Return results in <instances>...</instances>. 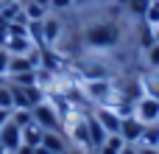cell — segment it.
<instances>
[{
  "label": "cell",
  "mask_w": 159,
  "mask_h": 154,
  "mask_svg": "<svg viewBox=\"0 0 159 154\" xmlns=\"http://www.w3.org/2000/svg\"><path fill=\"white\" fill-rule=\"evenodd\" d=\"M123 39V25L112 17H101V20H92L84 25V34H81V42L92 51H112L117 48Z\"/></svg>",
  "instance_id": "1"
},
{
  "label": "cell",
  "mask_w": 159,
  "mask_h": 154,
  "mask_svg": "<svg viewBox=\"0 0 159 154\" xmlns=\"http://www.w3.org/2000/svg\"><path fill=\"white\" fill-rule=\"evenodd\" d=\"M11 84V81H8ZM11 93H14V109H34L36 104H42L48 98L45 87L34 84V87H20V84H11Z\"/></svg>",
  "instance_id": "2"
},
{
  "label": "cell",
  "mask_w": 159,
  "mask_h": 154,
  "mask_svg": "<svg viewBox=\"0 0 159 154\" xmlns=\"http://www.w3.org/2000/svg\"><path fill=\"white\" fill-rule=\"evenodd\" d=\"M34 123H39L45 132H64V123H61V115L56 112V107L45 98L42 104H36L34 109Z\"/></svg>",
  "instance_id": "3"
},
{
  "label": "cell",
  "mask_w": 159,
  "mask_h": 154,
  "mask_svg": "<svg viewBox=\"0 0 159 154\" xmlns=\"http://www.w3.org/2000/svg\"><path fill=\"white\" fill-rule=\"evenodd\" d=\"M81 81H103V79H112V67L103 62V59H81V70H78Z\"/></svg>",
  "instance_id": "4"
},
{
  "label": "cell",
  "mask_w": 159,
  "mask_h": 154,
  "mask_svg": "<svg viewBox=\"0 0 159 154\" xmlns=\"http://www.w3.org/2000/svg\"><path fill=\"white\" fill-rule=\"evenodd\" d=\"M134 118H137L143 126L159 123V101L157 98H148V95H143L140 101H134Z\"/></svg>",
  "instance_id": "5"
},
{
  "label": "cell",
  "mask_w": 159,
  "mask_h": 154,
  "mask_svg": "<svg viewBox=\"0 0 159 154\" xmlns=\"http://www.w3.org/2000/svg\"><path fill=\"white\" fill-rule=\"evenodd\" d=\"M42 31H45V45L56 48L64 39V20H61V14H48L42 20Z\"/></svg>",
  "instance_id": "6"
},
{
  "label": "cell",
  "mask_w": 159,
  "mask_h": 154,
  "mask_svg": "<svg viewBox=\"0 0 159 154\" xmlns=\"http://www.w3.org/2000/svg\"><path fill=\"white\" fill-rule=\"evenodd\" d=\"M92 115H95V121L106 129V135H120V123H123V118L117 115V109H112V107H95Z\"/></svg>",
  "instance_id": "7"
},
{
  "label": "cell",
  "mask_w": 159,
  "mask_h": 154,
  "mask_svg": "<svg viewBox=\"0 0 159 154\" xmlns=\"http://www.w3.org/2000/svg\"><path fill=\"white\" fill-rule=\"evenodd\" d=\"M0 146H3L8 154H14L20 146H22V132H20V126H17V123H11V121H8V123L0 129Z\"/></svg>",
  "instance_id": "8"
},
{
  "label": "cell",
  "mask_w": 159,
  "mask_h": 154,
  "mask_svg": "<svg viewBox=\"0 0 159 154\" xmlns=\"http://www.w3.org/2000/svg\"><path fill=\"white\" fill-rule=\"evenodd\" d=\"M137 81H140V87H143V95L159 101V70H154V67L140 70V73H137Z\"/></svg>",
  "instance_id": "9"
},
{
  "label": "cell",
  "mask_w": 159,
  "mask_h": 154,
  "mask_svg": "<svg viewBox=\"0 0 159 154\" xmlns=\"http://www.w3.org/2000/svg\"><path fill=\"white\" fill-rule=\"evenodd\" d=\"M143 132H145V126H143L134 115H126V118H123V123H120V137H123L126 143L137 146L140 137H143Z\"/></svg>",
  "instance_id": "10"
},
{
  "label": "cell",
  "mask_w": 159,
  "mask_h": 154,
  "mask_svg": "<svg viewBox=\"0 0 159 154\" xmlns=\"http://www.w3.org/2000/svg\"><path fill=\"white\" fill-rule=\"evenodd\" d=\"M42 146H45L48 152H53V154H67L70 140H67L64 132H45V135H42Z\"/></svg>",
  "instance_id": "11"
},
{
  "label": "cell",
  "mask_w": 159,
  "mask_h": 154,
  "mask_svg": "<svg viewBox=\"0 0 159 154\" xmlns=\"http://www.w3.org/2000/svg\"><path fill=\"white\" fill-rule=\"evenodd\" d=\"M87 126H89V143H92V152H98V149L106 143V137H109V135H106V129L95 121V115H92V112L87 115Z\"/></svg>",
  "instance_id": "12"
},
{
  "label": "cell",
  "mask_w": 159,
  "mask_h": 154,
  "mask_svg": "<svg viewBox=\"0 0 159 154\" xmlns=\"http://www.w3.org/2000/svg\"><path fill=\"white\" fill-rule=\"evenodd\" d=\"M34 48H36V45H34L28 36H11V39H8V45H6V51H8L11 56H28Z\"/></svg>",
  "instance_id": "13"
},
{
  "label": "cell",
  "mask_w": 159,
  "mask_h": 154,
  "mask_svg": "<svg viewBox=\"0 0 159 154\" xmlns=\"http://www.w3.org/2000/svg\"><path fill=\"white\" fill-rule=\"evenodd\" d=\"M36 67H34V62L28 59V56H11V62H8V79H17V76H22V73H34Z\"/></svg>",
  "instance_id": "14"
},
{
  "label": "cell",
  "mask_w": 159,
  "mask_h": 154,
  "mask_svg": "<svg viewBox=\"0 0 159 154\" xmlns=\"http://www.w3.org/2000/svg\"><path fill=\"white\" fill-rule=\"evenodd\" d=\"M20 8H22V14L28 20H45L50 14V8L42 6V3H36V0H20Z\"/></svg>",
  "instance_id": "15"
},
{
  "label": "cell",
  "mask_w": 159,
  "mask_h": 154,
  "mask_svg": "<svg viewBox=\"0 0 159 154\" xmlns=\"http://www.w3.org/2000/svg\"><path fill=\"white\" fill-rule=\"evenodd\" d=\"M20 132H22V143H25V146H34V149L42 146V135H45V129H42L39 123H28V126H22Z\"/></svg>",
  "instance_id": "16"
},
{
  "label": "cell",
  "mask_w": 159,
  "mask_h": 154,
  "mask_svg": "<svg viewBox=\"0 0 159 154\" xmlns=\"http://www.w3.org/2000/svg\"><path fill=\"white\" fill-rule=\"evenodd\" d=\"M123 149H126V140L120 135H109L106 143L98 149V154H123Z\"/></svg>",
  "instance_id": "17"
},
{
  "label": "cell",
  "mask_w": 159,
  "mask_h": 154,
  "mask_svg": "<svg viewBox=\"0 0 159 154\" xmlns=\"http://www.w3.org/2000/svg\"><path fill=\"white\" fill-rule=\"evenodd\" d=\"M137 146H151V149H159V123L145 126V132H143V137H140V143H137Z\"/></svg>",
  "instance_id": "18"
},
{
  "label": "cell",
  "mask_w": 159,
  "mask_h": 154,
  "mask_svg": "<svg viewBox=\"0 0 159 154\" xmlns=\"http://www.w3.org/2000/svg\"><path fill=\"white\" fill-rule=\"evenodd\" d=\"M11 123H17V126L22 129V126L34 123V112H31V109H11Z\"/></svg>",
  "instance_id": "19"
},
{
  "label": "cell",
  "mask_w": 159,
  "mask_h": 154,
  "mask_svg": "<svg viewBox=\"0 0 159 154\" xmlns=\"http://www.w3.org/2000/svg\"><path fill=\"white\" fill-rule=\"evenodd\" d=\"M0 109H14V93H11L8 81L0 84Z\"/></svg>",
  "instance_id": "20"
},
{
  "label": "cell",
  "mask_w": 159,
  "mask_h": 154,
  "mask_svg": "<svg viewBox=\"0 0 159 154\" xmlns=\"http://www.w3.org/2000/svg\"><path fill=\"white\" fill-rule=\"evenodd\" d=\"M145 67H154V70H159V45L154 42L151 48H145Z\"/></svg>",
  "instance_id": "21"
},
{
  "label": "cell",
  "mask_w": 159,
  "mask_h": 154,
  "mask_svg": "<svg viewBox=\"0 0 159 154\" xmlns=\"http://www.w3.org/2000/svg\"><path fill=\"white\" fill-rule=\"evenodd\" d=\"M48 8H50V14H67V11H73V0H50Z\"/></svg>",
  "instance_id": "22"
},
{
  "label": "cell",
  "mask_w": 159,
  "mask_h": 154,
  "mask_svg": "<svg viewBox=\"0 0 159 154\" xmlns=\"http://www.w3.org/2000/svg\"><path fill=\"white\" fill-rule=\"evenodd\" d=\"M8 62H11V53L6 48H0V76L8 79Z\"/></svg>",
  "instance_id": "23"
},
{
  "label": "cell",
  "mask_w": 159,
  "mask_h": 154,
  "mask_svg": "<svg viewBox=\"0 0 159 154\" xmlns=\"http://www.w3.org/2000/svg\"><path fill=\"white\" fill-rule=\"evenodd\" d=\"M8 121H11V109H0V129H3Z\"/></svg>",
  "instance_id": "24"
},
{
  "label": "cell",
  "mask_w": 159,
  "mask_h": 154,
  "mask_svg": "<svg viewBox=\"0 0 159 154\" xmlns=\"http://www.w3.org/2000/svg\"><path fill=\"white\" fill-rule=\"evenodd\" d=\"M95 0H73V8H89Z\"/></svg>",
  "instance_id": "25"
},
{
  "label": "cell",
  "mask_w": 159,
  "mask_h": 154,
  "mask_svg": "<svg viewBox=\"0 0 159 154\" xmlns=\"http://www.w3.org/2000/svg\"><path fill=\"white\" fill-rule=\"evenodd\" d=\"M137 154H159V149H151V146H137Z\"/></svg>",
  "instance_id": "26"
},
{
  "label": "cell",
  "mask_w": 159,
  "mask_h": 154,
  "mask_svg": "<svg viewBox=\"0 0 159 154\" xmlns=\"http://www.w3.org/2000/svg\"><path fill=\"white\" fill-rule=\"evenodd\" d=\"M14 154H34V146H25V143H22V146H20Z\"/></svg>",
  "instance_id": "27"
},
{
  "label": "cell",
  "mask_w": 159,
  "mask_h": 154,
  "mask_svg": "<svg viewBox=\"0 0 159 154\" xmlns=\"http://www.w3.org/2000/svg\"><path fill=\"white\" fill-rule=\"evenodd\" d=\"M67 154H92V152H87V149H75V146H70V149H67Z\"/></svg>",
  "instance_id": "28"
},
{
  "label": "cell",
  "mask_w": 159,
  "mask_h": 154,
  "mask_svg": "<svg viewBox=\"0 0 159 154\" xmlns=\"http://www.w3.org/2000/svg\"><path fill=\"white\" fill-rule=\"evenodd\" d=\"M123 154H137V146H131V143H126V149H123Z\"/></svg>",
  "instance_id": "29"
},
{
  "label": "cell",
  "mask_w": 159,
  "mask_h": 154,
  "mask_svg": "<svg viewBox=\"0 0 159 154\" xmlns=\"http://www.w3.org/2000/svg\"><path fill=\"white\" fill-rule=\"evenodd\" d=\"M34 154H53V152H48L45 146H36V149H34Z\"/></svg>",
  "instance_id": "30"
},
{
  "label": "cell",
  "mask_w": 159,
  "mask_h": 154,
  "mask_svg": "<svg viewBox=\"0 0 159 154\" xmlns=\"http://www.w3.org/2000/svg\"><path fill=\"white\" fill-rule=\"evenodd\" d=\"M154 42L159 45V25H154Z\"/></svg>",
  "instance_id": "31"
},
{
  "label": "cell",
  "mask_w": 159,
  "mask_h": 154,
  "mask_svg": "<svg viewBox=\"0 0 159 154\" xmlns=\"http://www.w3.org/2000/svg\"><path fill=\"white\" fill-rule=\"evenodd\" d=\"M0 154H8V152H6V149H3V146H0Z\"/></svg>",
  "instance_id": "32"
},
{
  "label": "cell",
  "mask_w": 159,
  "mask_h": 154,
  "mask_svg": "<svg viewBox=\"0 0 159 154\" xmlns=\"http://www.w3.org/2000/svg\"><path fill=\"white\" fill-rule=\"evenodd\" d=\"M92 154H98V152H92Z\"/></svg>",
  "instance_id": "33"
}]
</instances>
